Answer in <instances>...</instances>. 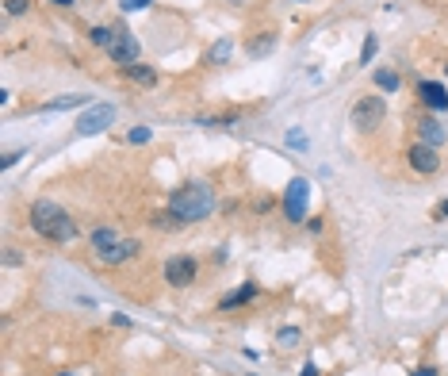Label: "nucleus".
I'll use <instances>...</instances> for the list:
<instances>
[{"instance_id": "nucleus-14", "label": "nucleus", "mask_w": 448, "mask_h": 376, "mask_svg": "<svg viewBox=\"0 0 448 376\" xmlns=\"http://www.w3.org/2000/svg\"><path fill=\"white\" fill-rule=\"evenodd\" d=\"M123 73H127V77L130 81H135V84H142V89H154V84H157V70H154V65H123Z\"/></svg>"}, {"instance_id": "nucleus-16", "label": "nucleus", "mask_w": 448, "mask_h": 376, "mask_svg": "<svg viewBox=\"0 0 448 376\" xmlns=\"http://www.w3.org/2000/svg\"><path fill=\"white\" fill-rule=\"evenodd\" d=\"M89 104V96H81V92H73V96H58V100H46L43 111H62V108H81Z\"/></svg>"}, {"instance_id": "nucleus-19", "label": "nucleus", "mask_w": 448, "mask_h": 376, "mask_svg": "<svg viewBox=\"0 0 448 376\" xmlns=\"http://www.w3.org/2000/svg\"><path fill=\"white\" fill-rule=\"evenodd\" d=\"M89 39H92V46H103V50H108L111 39H116V27H92Z\"/></svg>"}, {"instance_id": "nucleus-21", "label": "nucleus", "mask_w": 448, "mask_h": 376, "mask_svg": "<svg viewBox=\"0 0 448 376\" xmlns=\"http://www.w3.org/2000/svg\"><path fill=\"white\" fill-rule=\"evenodd\" d=\"M376 35H368V39H364V46H360V65H368L371 58H376Z\"/></svg>"}, {"instance_id": "nucleus-6", "label": "nucleus", "mask_w": 448, "mask_h": 376, "mask_svg": "<svg viewBox=\"0 0 448 376\" xmlns=\"http://www.w3.org/2000/svg\"><path fill=\"white\" fill-rule=\"evenodd\" d=\"M108 54H111V62L119 65H135L138 62V39L127 31V27H116V39H111V46H108Z\"/></svg>"}, {"instance_id": "nucleus-23", "label": "nucleus", "mask_w": 448, "mask_h": 376, "mask_svg": "<svg viewBox=\"0 0 448 376\" xmlns=\"http://www.w3.org/2000/svg\"><path fill=\"white\" fill-rule=\"evenodd\" d=\"M146 4H154V0H119V8H123V12H142Z\"/></svg>"}, {"instance_id": "nucleus-22", "label": "nucleus", "mask_w": 448, "mask_h": 376, "mask_svg": "<svg viewBox=\"0 0 448 376\" xmlns=\"http://www.w3.org/2000/svg\"><path fill=\"white\" fill-rule=\"evenodd\" d=\"M280 345H299V331H295V326H284V331H280Z\"/></svg>"}, {"instance_id": "nucleus-8", "label": "nucleus", "mask_w": 448, "mask_h": 376, "mask_svg": "<svg viewBox=\"0 0 448 376\" xmlns=\"http://www.w3.org/2000/svg\"><path fill=\"white\" fill-rule=\"evenodd\" d=\"M410 169L414 173H425V177H433L437 169H441V157H437V150L433 146H425V143H418V146H410Z\"/></svg>"}, {"instance_id": "nucleus-26", "label": "nucleus", "mask_w": 448, "mask_h": 376, "mask_svg": "<svg viewBox=\"0 0 448 376\" xmlns=\"http://www.w3.org/2000/svg\"><path fill=\"white\" fill-rule=\"evenodd\" d=\"M27 4H31V0H8V12H12V16H23Z\"/></svg>"}, {"instance_id": "nucleus-2", "label": "nucleus", "mask_w": 448, "mask_h": 376, "mask_svg": "<svg viewBox=\"0 0 448 376\" xmlns=\"http://www.w3.org/2000/svg\"><path fill=\"white\" fill-rule=\"evenodd\" d=\"M169 211L177 215L180 223H199L215 211V188L203 181H188L184 188H177L169 196Z\"/></svg>"}, {"instance_id": "nucleus-15", "label": "nucleus", "mask_w": 448, "mask_h": 376, "mask_svg": "<svg viewBox=\"0 0 448 376\" xmlns=\"http://www.w3.org/2000/svg\"><path fill=\"white\" fill-rule=\"evenodd\" d=\"M230 54H234V39H218L211 50H207V62H211V65H223V62H230Z\"/></svg>"}, {"instance_id": "nucleus-30", "label": "nucleus", "mask_w": 448, "mask_h": 376, "mask_svg": "<svg viewBox=\"0 0 448 376\" xmlns=\"http://www.w3.org/2000/svg\"><path fill=\"white\" fill-rule=\"evenodd\" d=\"M54 4H62V8H69V4H73V0H54Z\"/></svg>"}, {"instance_id": "nucleus-9", "label": "nucleus", "mask_w": 448, "mask_h": 376, "mask_svg": "<svg viewBox=\"0 0 448 376\" xmlns=\"http://www.w3.org/2000/svg\"><path fill=\"white\" fill-rule=\"evenodd\" d=\"M418 96H422V104L433 108V111L448 108V92H444V84H437V81H422L418 84Z\"/></svg>"}, {"instance_id": "nucleus-20", "label": "nucleus", "mask_w": 448, "mask_h": 376, "mask_svg": "<svg viewBox=\"0 0 448 376\" xmlns=\"http://www.w3.org/2000/svg\"><path fill=\"white\" fill-rule=\"evenodd\" d=\"M154 227H161V231H177V227H184V223H180L173 211H161V215H154Z\"/></svg>"}, {"instance_id": "nucleus-18", "label": "nucleus", "mask_w": 448, "mask_h": 376, "mask_svg": "<svg viewBox=\"0 0 448 376\" xmlns=\"http://www.w3.org/2000/svg\"><path fill=\"white\" fill-rule=\"evenodd\" d=\"M272 46H276V35L264 31V35H257V39L250 43V54H253V58H264V54H269Z\"/></svg>"}, {"instance_id": "nucleus-5", "label": "nucleus", "mask_w": 448, "mask_h": 376, "mask_svg": "<svg viewBox=\"0 0 448 376\" xmlns=\"http://www.w3.org/2000/svg\"><path fill=\"white\" fill-rule=\"evenodd\" d=\"M111 123H116V108L111 104H92L77 119V135H100V131H108Z\"/></svg>"}, {"instance_id": "nucleus-24", "label": "nucleus", "mask_w": 448, "mask_h": 376, "mask_svg": "<svg viewBox=\"0 0 448 376\" xmlns=\"http://www.w3.org/2000/svg\"><path fill=\"white\" fill-rule=\"evenodd\" d=\"M130 143H135V146H142V143H150V127H135V131H130Z\"/></svg>"}, {"instance_id": "nucleus-7", "label": "nucleus", "mask_w": 448, "mask_h": 376, "mask_svg": "<svg viewBox=\"0 0 448 376\" xmlns=\"http://www.w3.org/2000/svg\"><path fill=\"white\" fill-rule=\"evenodd\" d=\"M196 272H199V265H196V258H188V253L184 258H169L165 261V280L173 288H188L196 280Z\"/></svg>"}, {"instance_id": "nucleus-32", "label": "nucleus", "mask_w": 448, "mask_h": 376, "mask_svg": "<svg viewBox=\"0 0 448 376\" xmlns=\"http://www.w3.org/2000/svg\"><path fill=\"white\" fill-rule=\"evenodd\" d=\"M444 73H448V65H444Z\"/></svg>"}, {"instance_id": "nucleus-28", "label": "nucleus", "mask_w": 448, "mask_h": 376, "mask_svg": "<svg viewBox=\"0 0 448 376\" xmlns=\"http://www.w3.org/2000/svg\"><path fill=\"white\" fill-rule=\"evenodd\" d=\"M410 376H437V369H433V365H422V369H414Z\"/></svg>"}, {"instance_id": "nucleus-4", "label": "nucleus", "mask_w": 448, "mask_h": 376, "mask_svg": "<svg viewBox=\"0 0 448 376\" xmlns=\"http://www.w3.org/2000/svg\"><path fill=\"white\" fill-rule=\"evenodd\" d=\"M307 204H310V181L295 177V181L288 184V196H284V215H288V223L307 219Z\"/></svg>"}, {"instance_id": "nucleus-27", "label": "nucleus", "mask_w": 448, "mask_h": 376, "mask_svg": "<svg viewBox=\"0 0 448 376\" xmlns=\"http://www.w3.org/2000/svg\"><path fill=\"white\" fill-rule=\"evenodd\" d=\"M433 219H437V223H448V200H441V204L433 208Z\"/></svg>"}, {"instance_id": "nucleus-1", "label": "nucleus", "mask_w": 448, "mask_h": 376, "mask_svg": "<svg viewBox=\"0 0 448 376\" xmlns=\"http://www.w3.org/2000/svg\"><path fill=\"white\" fill-rule=\"evenodd\" d=\"M31 231L46 242H73L77 238V223H73L69 211L58 208L54 200H35L31 204Z\"/></svg>"}, {"instance_id": "nucleus-3", "label": "nucleus", "mask_w": 448, "mask_h": 376, "mask_svg": "<svg viewBox=\"0 0 448 376\" xmlns=\"http://www.w3.org/2000/svg\"><path fill=\"white\" fill-rule=\"evenodd\" d=\"M383 116H387L383 96H360L352 104V127H360V131H376L383 123Z\"/></svg>"}, {"instance_id": "nucleus-12", "label": "nucleus", "mask_w": 448, "mask_h": 376, "mask_svg": "<svg viewBox=\"0 0 448 376\" xmlns=\"http://www.w3.org/2000/svg\"><path fill=\"white\" fill-rule=\"evenodd\" d=\"M119 242H123V238H119V231H111V227H96V231H92V238H89V246L96 250V258H100V253L116 250Z\"/></svg>"}, {"instance_id": "nucleus-10", "label": "nucleus", "mask_w": 448, "mask_h": 376, "mask_svg": "<svg viewBox=\"0 0 448 376\" xmlns=\"http://www.w3.org/2000/svg\"><path fill=\"white\" fill-rule=\"evenodd\" d=\"M138 250H142V246H138L135 238H123V242H119L116 250L100 253V261H103V265H127L130 258H138Z\"/></svg>"}, {"instance_id": "nucleus-11", "label": "nucleus", "mask_w": 448, "mask_h": 376, "mask_svg": "<svg viewBox=\"0 0 448 376\" xmlns=\"http://www.w3.org/2000/svg\"><path fill=\"white\" fill-rule=\"evenodd\" d=\"M418 143H425V146L441 150V146L448 143V135H444V127L437 123V119H422V123H418Z\"/></svg>"}, {"instance_id": "nucleus-31", "label": "nucleus", "mask_w": 448, "mask_h": 376, "mask_svg": "<svg viewBox=\"0 0 448 376\" xmlns=\"http://www.w3.org/2000/svg\"><path fill=\"white\" fill-rule=\"evenodd\" d=\"M299 4H307V0H299Z\"/></svg>"}, {"instance_id": "nucleus-25", "label": "nucleus", "mask_w": 448, "mask_h": 376, "mask_svg": "<svg viewBox=\"0 0 448 376\" xmlns=\"http://www.w3.org/2000/svg\"><path fill=\"white\" fill-rule=\"evenodd\" d=\"M288 146H303V150H307V135H303V131H288Z\"/></svg>"}, {"instance_id": "nucleus-29", "label": "nucleus", "mask_w": 448, "mask_h": 376, "mask_svg": "<svg viewBox=\"0 0 448 376\" xmlns=\"http://www.w3.org/2000/svg\"><path fill=\"white\" fill-rule=\"evenodd\" d=\"M299 376H318V369H314V365H307V369H303Z\"/></svg>"}, {"instance_id": "nucleus-17", "label": "nucleus", "mask_w": 448, "mask_h": 376, "mask_svg": "<svg viewBox=\"0 0 448 376\" xmlns=\"http://www.w3.org/2000/svg\"><path fill=\"white\" fill-rule=\"evenodd\" d=\"M376 84L383 92H398V84H403V77H398L395 70H376Z\"/></svg>"}, {"instance_id": "nucleus-13", "label": "nucleus", "mask_w": 448, "mask_h": 376, "mask_svg": "<svg viewBox=\"0 0 448 376\" xmlns=\"http://www.w3.org/2000/svg\"><path fill=\"white\" fill-rule=\"evenodd\" d=\"M253 296H257V284H242V288H234L230 296H223V299H218V311H234V307L250 304Z\"/></svg>"}, {"instance_id": "nucleus-33", "label": "nucleus", "mask_w": 448, "mask_h": 376, "mask_svg": "<svg viewBox=\"0 0 448 376\" xmlns=\"http://www.w3.org/2000/svg\"><path fill=\"white\" fill-rule=\"evenodd\" d=\"M250 376H253V372H250Z\"/></svg>"}]
</instances>
